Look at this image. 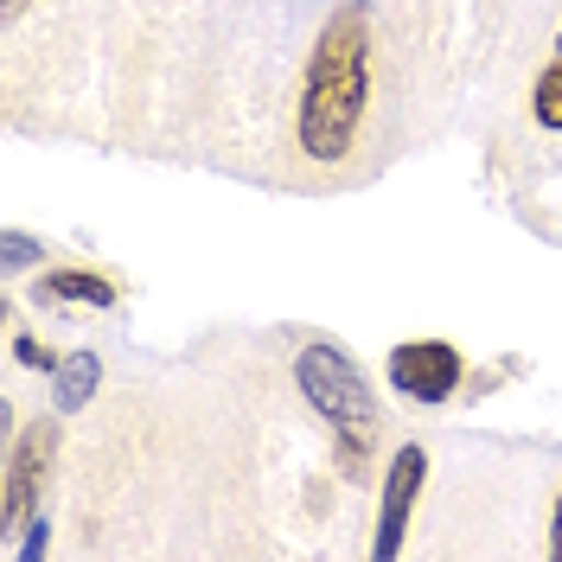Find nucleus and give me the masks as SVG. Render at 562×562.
<instances>
[{"label": "nucleus", "mask_w": 562, "mask_h": 562, "mask_svg": "<svg viewBox=\"0 0 562 562\" xmlns=\"http://www.w3.org/2000/svg\"><path fill=\"white\" fill-rule=\"evenodd\" d=\"M364 103H371V33H364V7H339L314 38V65H307V90L294 109V140L319 167H339L358 147L364 128Z\"/></svg>", "instance_id": "1"}, {"label": "nucleus", "mask_w": 562, "mask_h": 562, "mask_svg": "<svg viewBox=\"0 0 562 562\" xmlns=\"http://www.w3.org/2000/svg\"><path fill=\"white\" fill-rule=\"evenodd\" d=\"M294 384L314 403V416L333 428L339 467H346L351 480H364L371 473V448H378V422H384L378 416V396L364 384V371L339 346H301L294 351Z\"/></svg>", "instance_id": "2"}, {"label": "nucleus", "mask_w": 562, "mask_h": 562, "mask_svg": "<svg viewBox=\"0 0 562 562\" xmlns=\"http://www.w3.org/2000/svg\"><path fill=\"white\" fill-rule=\"evenodd\" d=\"M390 384L416 403H448L460 384V351L441 339H409V346L390 351Z\"/></svg>", "instance_id": "3"}, {"label": "nucleus", "mask_w": 562, "mask_h": 562, "mask_svg": "<svg viewBox=\"0 0 562 562\" xmlns=\"http://www.w3.org/2000/svg\"><path fill=\"white\" fill-rule=\"evenodd\" d=\"M422 480H428V454L409 441L403 454L390 460L384 498H378V537H371V557H378V562H390L396 550H403V530H409V512H416Z\"/></svg>", "instance_id": "4"}, {"label": "nucleus", "mask_w": 562, "mask_h": 562, "mask_svg": "<svg viewBox=\"0 0 562 562\" xmlns=\"http://www.w3.org/2000/svg\"><path fill=\"white\" fill-rule=\"evenodd\" d=\"M52 448H58V428H52V422H33V428L20 435L13 467H7V505H0V530H7V537L33 525V498H38V480H45Z\"/></svg>", "instance_id": "5"}, {"label": "nucleus", "mask_w": 562, "mask_h": 562, "mask_svg": "<svg viewBox=\"0 0 562 562\" xmlns=\"http://www.w3.org/2000/svg\"><path fill=\"white\" fill-rule=\"evenodd\" d=\"M97 384H103L97 351H70V358H58V371H52V403H58V416L83 409V403L97 396Z\"/></svg>", "instance_id": "6"}, {"label": "nucleus", "mask_w": 562, "mask_h": 562, "mask_svg": "<svg viewBox=\"0 0 562 562\" xmlns=\"http://www.w3.org/2000/svg\"><path fill=\"white\" fill-rule=\"evenodd\" d=\"M38 301H65V307H115V288L103 276H83V269H58V276L38 281Z\"/></svg>", "instance_id": "7"}, {"label": "nucleus", "mask_w": 562, "mask_h": 562, "mask_svg": "<svg viewBox=\"0 0 562 562\" xmlns=\"http://www.w3.org/2000/svg\"><path fill=\"white\" fill-rule=\"evenodd\" d=\"M530 109H537V122H543V128H562V58L537 77V97H530Z\"/></svg>", "instance_id": "8"}, {"label": "nucleus", "mask_w": 562, "mask_h": 562, "mask_svg": "<svg viewBox=\"0 0 562 562\" xmlns=\"http://www.w3.org/2000/svg\"><path fill=\"white\" fill-rule=\"evenodd\" d=\"M0 256H7V276H20V269H33V262H45V249L26 237V231H7L0 237Z\"/></svg>", "instance_id": "9"}, {"label": "nucleus", "mask_w": 562, "mask_h": 562, "mask_svg": "<svg viewBox=\"0 0 562 562\" xmlns=\"http://www.w3.org/2000/svg\"><path fill=\"white\" fill-rule=\"evenodd\" d=\"M13 358H20V364H33V371H58L52 346H38L33 333H20V339H13Z\"/></svg>", "instance_id": "10"}, {"label": "nucleus", "mask_w": 562, "mask_h": 562, "mask_svg": "<svg viewBox=\"0 0 562 562\" xmlns=\"http://www.w3.org/2000/svg\"><path fill=\"white\" fill-rule=\"evenodd\" d=\"M45 543H52V530H45V518H38V525L26 530V543H13V557H20V562H33V557H45Z\"/></svg>", "instance_id": "11"}, {"label": "nucleus", "mask_w": 562, "mask_h": 562, "mask_svg": "<svg viewBox=\"0 0 562 562\" xmlns=\"http://www.w3.org/2000/svg\"><path fill=\"white\" fill-rule=\"evenodd\" d=\"M550 557L562 562V498H557V525H550Z\"/></svg>", "instance_id": "12"}, {"label": "nucleus", "mask_w": 562, "mask_h": 562, "mask_svg": "<svg viewBox=\"0 0 562 562\" xmlns=\"http://www.w3.org/2000/svg\"><path fill=\"white\" fill-rule=\"evenodd\" d=\"M0 7H7V20H20V13H26L33 0H0Z\"/></svg>", "instance_id": "13"}]
</instances>
